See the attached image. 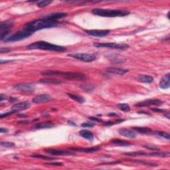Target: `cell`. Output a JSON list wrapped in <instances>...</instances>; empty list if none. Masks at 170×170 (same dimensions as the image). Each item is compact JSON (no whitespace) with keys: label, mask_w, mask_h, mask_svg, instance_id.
Here are the masks:
<instances>
[{"label":"cell","mask_w":170,"mask_h":170,"mask_svg":"<svg viewBox=\"0 0 170 170\" xmlns=\"http://www.w3.org/2000/svg\"><path fill=\"white\" fill-rule=\"evenodd\" d=\"M30 157L31 158H40V159H43V160H55V158H51V157L49 156H44V155L42 154H33L31 155Z\"/></svg>","instance_id":"83f0119b"},{"label":"cell","mask_w":170,"mask_h":170,"mask_svg":"<svg viewBox=\"0 0 170 170\" xmlns=\"http://www.w3.org/2000/svg\"><path fill=\"white\" fill-rule=\"evenodd\" d=\"M118 108L120 110L124 112H129L130 110V106H129L128 104H125V103H123V104H118Z\"/></svg>","instance_id":"f546056e"},{"label":"cell","mask_w":170,"mask_h":170,"mask_svg":"<svg viewBox=\"0 0 170 170\" xmlns=\"http://www.w3.org/2000/svg\"><path fill=\"white\" fill-rule=\"evenodd\" d=\"M33 33L31 31H27V30H25L23 29L21 31H19L16 32V33L10 36L9 37H8L5 39V42L6 43H12V42H16V41H21L25 39L28 38L29 37L33 35Z\"/></svg>","instance_id":"5b68a950"},{"label":"cell","mask_w":170,"mask_h":170,"mask_svg":"<svg viewBox=\"0 0 170 170\" xmlns=\"http://www.w3.org/2000/svg\"><path fill=\"white\" fill-rule=\"evenodd\" d=\"M164 116L165 117H167L168 119H170V115H169V112H165Z\"/></svg>","instance_id":"f6af8a7d"},{"label":"cell","mask_w":170,"mask_h":170,"mask_svg":"<svg viewBox=\"0 0 170 170\" xmlns=\"http://www.w3.org/2000/svg\"><path fill=\"white\" fill-rule=\"evenodd\" d=\"M144 148H146V149L148 150H152V151H160V149H159V148L155 147V146H143Z\"/></svg>","instance_id":"d590c367"},{"label":"cell","mask_w":170,"mask_h":170,"mask_svg":"<svg viewBox=\"0 0 170 170\" xmlns=\"http://www.w3.org/2000/svg\"><path fill=\"white\" fill-rule=\"evenodd\" d=\"M106 72L112 74H115L118 75H124L126 72H128V69L122 68H116V67H109L106 68Z\"/></svg>","instance_id":"2e32d148"},{"label":"cell","mask_w":170,"mask_h":170,"mask_svg":"<svg viewBox=\"0 0 170 170\" xmlns=\"http://www.w3.org/2000/svg\"><path fill=\"white\" fill-rule=\"evenodd\" d=\"M46 165H57V166H62L63 165V163H58V162H54V163H45Z\"/></svg>","instance_id":"60d3db41"},{"label":"cell","mask_w":170,"mask_h":170,"mask_svg":"<svg viewBox=\"0 0 170 170\" xmlns=\"http://www.w3.org/2000/svg\"><path fill=\"white\" fill-rule=\"evenodd\" d=\"M85 33L88 34L90 36L98 37H102L106 36L110 33V30H99V29H92V30H85Z\"/></svg>","instance_id":"30bf717a"},{"label":"cell","mask_w":170,"mask_h":170,"mask_svg":"<svg viewBox=\"0 0 170 170\" xmlns=\"http://www.w3.org/2000/svg\"><path fill=\"white\" fill-rule=\"evenodd\" d=\"M55 126L54 124L51 122H41V123L36 124L33 128L37 130H41V129H46V128H51Z\"/></svg>","instance_id":"44dd1931"},{"label":"cell","mask_w":170,"mask_h":170,"mask_svg":"<svg viewBox=\"0 0 170 170\" xmlns=\"http://www.w3.org/2000/svg\"><path fill=\"white\" fill-rule=\"evenodd\" d=\"M151 110L154 112H160V113H162V112H165V110L161 108H151Z\"/></svg>","instance_id":"74e56055"},{"label":"cell","mask_w":170,"mask_h":170,"mask_svg":"<svg viewBox=\"0 0 170 170\" xmlns=\"http://www.w3.org/2000/svg\"><path fill=\"white\" fill-rule=\"evenodd\" d=\"M101 148L98 146L96 147H91V148H70V150L71 151H76V152H85V153H94L96 152H98L100 150Z\"/></svg>","instance_id":"e0dca14e"},{"label":"cell","mask_w":170,"mask_h":170,"mask_svg":"<svg viewBox=\"0 0 170 170\" xmlns=\"http://www.w3.org/2000/svg\"><path fill=\"white\" fill-rule=\"evenodd\" d=\"M111 143L115 145L120 146H132V144L128 142L125 140H118V139H114L111 140Z\"/></svg>","instance_id":"d4e9b609"},{"label":"cell","mask_w":170,"mask_h":170,"mask_svg":"<svg viewBox=\"0 0 170 170\" xmlns=\"http://www.w3.org/2000/svg\"><path fill=\"white\" fill-rule=\"evenodd\" d=\"M14 26L13 21H3L0 24V31L1 32L8 31V29Z\"/></svg>","instance_id":"cb8c5ba5"},{"label":"cell","mask_w":170,"mask_h":170,"mask_svg":"<svg viewBox=\"0 0 170 170\" xmlns=\"http://www.w3.org/2000/svg\"><path fill=\"white\" fill-rule=\"evenodd\" d=\"M79 134H80L82 137H84V138L87 139L89 141H92L94 139L93 134L89 130H81L79 132Z\"/></svg>","instance_id":"603a6c76"},{"label":"cell","mask_w":170,"mask_h":170,"mask_svg":"<svg viewBox=\"0 0 170 170\" xmlns=\"http://www.w3.org/2000/svg\"><path fill=\"white\" fill-rule=\"evenodd\" d=\"M153 133H154V134L158 135V136L164 137V138L167 139V140L170 139V135L168 133H167V132H162V131H156V132H154Z\"/></svg>","instance_id":"f1b7e54d"},{"label":"cell","mask_w":170,"mask_h":170,"mask_svg":"<svg viewBox=\"0 0 170 170\" xmlns=\"http://www.w3.org/2000/svg\"><path fill=\"white\" fill-rule=\"evenodd\" d=\"M68 57L75 58L86 63H90L97 59V55L93 53H72L68 55Z\"/></svg>","instance_id":"52a82bcc"},{"label":"cell","mask_w":170,"mask_h":170,"mask_svg":"<svg viewBox=\"0 0 170 170\" xmlns=\"http://www.w3.org/2000/svg\"><path fill=\"white\" fill-rule=\"evenodd\" d=\"M9 33V31H6L1 32V36H0V40L3 41L4 39H5V37L7 36V35Z\"/></svg>","instance_id":"8d00e7d4"},{"label":"cell","mask_w":170,"mask_h":170,"mask_svg":"<svg viewBox=\"0 0 170 170\" xmlns=\"http://www.w3.org/2000/svg\"><path fill=\"white\" fill-rule=\"evenodd\" d=\"M18 110H13L12 111H10V112H7L6 113H3V114H1V116H0V118H5V117H7L9 115H12V114H14L16 113Z\"/></svg>","instance_id":"e575fe53"},{"label":"cell","mask_w":170,"mask_h":170,"mask_svg":"<svg viewBox=\"0 0 170 170\" xmlns=\"http://www.w3.org/2000/svg\"><path fill=\"white\" fill-rule=\"evenodd\" d=\"M159 86L161 89H167L170 87V73L168 72L161 78Z\"/></svg>","instance_id":"9a60e30c"},{"label":"cell","mask_w":170,"mask_h":170,"mask_svg":"<svg viewBox=\"0 0 170 170\" xmlns=\"http://www.w3.org/2000/svg\"><path fill=\"white\" fill-rule=\"evenodd\" d=\"M94 15L104 18H116V17H124L130 14V12L122 9H109L95 8L92 10Z\"/></svg>","instance_id":"277c9868"},{"label":"cell","mask_w":170,"mask_h":170,"mask_svg":"<svg viewBox=\"0 0 170 170\" xmlns=\"http://www.w3.org/2000/svg\"><path fill=\"white\" fill-rule=\"evenodd\" d=\"M7 132H8V130H7V129H5L3 128H0V132H1V133H6Z\"/></svg>","instance_id":"ee69618b"},{"label":"cell","mask_w":170,"mask_h":170,"mask_svg":"<svg viewBox=\"0 0 170 170\" xmlns=\"http://www.w3.org/2000/svg\"><path fill=\"white\" fill-rule=\"evenodd\" d=\"M163 104V102L158 99H148L135 104L136 107H147L149 106H160Z\"/></svg>","instance_id":"9c48e42d"},{"label":"cell","mask_w":170,"mask_h":170,"mask_svg":"<svg viewBox=\"0 0 170 170\" xmlns=\"http://www.w3.org/2000/svg\"><path fill=\"white\" fill-rule=\"evenodd\" d=\"M89 118L90 120H92V121H95V122H100L102 121V120L100 119V118H98V117L90 116Z\"/></svg>","instance_id":"ab89813d"},{"label":"cell","mask_w":170,"mask_h":170,"mask_svg":"<svg viewBox=\"0 0 170 170\" xmlns=\"http://www.w3.org/2000/svg\"><path fill=\"white\" fill-rule=\"evenodd\" d=\"M7 98V96L5 94H1V95H0V100L1 101H3V100H5V99Z\"/></svg>","instance_id":"7bdbcfd3"},{"label":"cell","mask_w":170,"mask_h":170,"mask_svg":"<svg viewBox=\"0 0 170 170\" xmlns=\"http://www.w3.org/2000/svg\"><path fill=\"white\" fill-rule=\"evenodd\" d=\"M94 126H95V124L91 122H86L81 124V126L84 127V128H92Z\"/></svg>","instance_id":"836d02e7"},{"label":"cell","mask_w":170,"mask_h":170,"mask_svg":"<svg viewBox=\"0 0 170 170\" xmlns=\"http://www.w3.org/2000/svg\"><path fill=\"white\" fill-rule=\"evenodd\" d=\"M137 81L142 83H152L154 81V78L150 75H140L137 77Z\"/></svg>","instance_id":"d6986e66"},{"label":"cell","mask_w":170,"mask_h":170,"mask_svg":"<svg viewBox=\"0 0 170 170\" xmlns=\"http://www.w3.org/2000/svg\"><path fill=\"white\" fill-rule=\"evenodd\" d=\"M67 16V14L64 12H57V13H53V14H50L49 15H47L43 18L49 19V20L51 21H58L59 19H63L66 18Z\"/></svg>","instance_id":"4fadbf2b"},{"label":"cell","mask_w":170,"mask_h":170,"mask_svg":"<svg viewBox=\"0 0 170 170\" xmlns=\"http://www.w3.org/2000/svg\"><path fill=\"white\" fill-rule=\"evenodd\" d=\"M40 83L43 84H53V85H60V84L63 83V81L59 79H42L39 80Z\"/></svg>","instance_id":"7402d4cb"},{"label":"cell","mask_w":170,"mask_h":170,"mask_svg":"<svg viewBox=\"0 0 170 170\" xmlns=\"http://www.w3.org/2000/svg\"><path fill=\"white\" fill-rule=\"evenodd\" d=\"M132 130L142 134H150L153 133L152 129L147 127H133Z\"/></svg>","instance_id":"ffe728a7"},{"label":"cell","mask_w":170,"mask_h":170,"mask_svg":"<svg viewBox=\"0 0 170 170\" xmlns=\"http://www.w3.org/2000/svg\"><path fill=\"white\" fill-rule=\"evenodd\" d=\"M31 106L29 102H19L18 104H16L12 106V109L15 110H26L29 108Z\"/></svg>","instance_id":"ac0fdd59"},{"label":"cell","mask_w":170,"mask_h":170,"mask_svg":"<svg viewBox=\"0 0 170 170\" xmlns=\"http://www.w3.org/2000/svg\"><path fill=\"white\" fill-rule=\"evenodd\" d=\"M52 96L47 94H39V95L35 96L32 102L35 103V104H41V103H45L49 102L52 100Z\"/></svg>","instance_id":"8fae6325"},{"label":"cell","mask_w":170,"mask_h":170,"mask_svg":"<svg viewBox=\"0 0 170 170\" xmlns=\"http://www.w3.org/2000/svg\"><path fill=\"white\" fill-rule=\"evenodd\" d=\"M44 151L47 153H49L53 156H67V155H74V152L71 150H61L57 149H45Z\"/></svg>","instance_id":"7c38bea8"},{"label":"cell","mask_w":170,"mask_h":170,"mask_svg":"<svg viewBox=\"0 0 170 170\" xmlns=\"http://www.w3.org/2000/svg\"><path fill=\"white\" fill-rule=\"evenodd\" d=\"M59 25V22L58 21H51L43 18L25 23L23 26V29L34 33L37 31L55 27H57Z\"/></svg>","instance_id":"6da1fadb"},{"label":"cell","mask_w":170,"mask_h":170,"mask_svg":"<svg viewBox=\"0 0 170 170\" xmlns=\"http://www.w3.org/2000/svg\"><path fill=\"white\" fill-rule=\"evenodd\" d=\"M118 133H119L120 135H122V136H124L126 137H128V138H135L136 137V134H135V131L133 130H130V129L128 128H122L118 130Z\"/></svg>","instance_id":"5bb4252c"},{"label":"cell","mask_w":170,"mask_h":170,"mask_svg":"<svg viewBox=\"0 0 170 170\" xmlns=\"http://www.w3.org/2000/svg\"><path fill=\"white\" fill-rule=\"evenodd\" d=\"M11 51V49L9 48H5V47H1L0 49V53H7Z\"/></svg>","instance_id":"f35d334b"},{"label":"cell","mask_w":170,"mask_h":170,"mask_svg":"<svg viewBox=\"0 0 170 170\" xmlns=\"http://www.w3.org/2000/svg\"><path fill=\"white\" fill-rule=\"evenodd\" d=\"M137 113H139V114H146L150 115V114L149 112H146V111H139V112H137Z\"/></svg>","instance_id":"bcb514c9"},{"label":"cell","mask_w":170,"mask_h":170,"mask_svg":"<svg viewBox=\"0 0 170 170\" xmlns=\"http://www.w3.org/2000/svg\"><path fill=\"white\" fill-rule=\"evenodd\" d=\"M14 88L18 91L23 92H32L35 89V86L32 83H21L15 85Z\"/></svg>","instance_id":"ba28073f"},{"label":"cell","mask_w":170,"mask_h":170,"mask_svg":"<svg viewBox=\"0 0 170 170\" xmlns=\"http://www.w3.org/2000/svg\"><path fill=\"white\" fill-rule=\"evenodd\" d=\"M108 116H118V115L116 113H109Z\"/></svg>","instance_id":"7dc6e473"},{"label":"cell","mask_w":170,"mask_h":170,"mask_svg":"<svg viewBox=\"0 0 170 170\" xmlns=\"http://www.w3.org/2000/svg\"><path fill=\"white\" fill-rule=\"evenodd\" d=\"M12 61H10V60H9V61H3V60H1V64H3V63H9V62H11Z\"/></svg>","instance_id":"c3c4849f"},{"label":"cell","mask_w":170,"mask_h":170,"mask_svg":"<svg viewBox=\"0 0 170 170\" xmlns=\"http://www.w3.org/2000/svg\"><path fill=\"white\" fill-rule=\"evenodd\" d=\"M93 45L96 48H110L126 50L130 46L125 43H94Z\"/></svg>","instance_id":"8992f818"},{"label":"cell","mask_w":170,"mask_h":170,"mask_svg":"<svg viewBox=\"0 0 170 170\" xmlns=\"http://www.w3.org/2000/svg\"><path fill=\"white\" fill-rule=\"evenodd\" d=\"M68 124H72V125H73V126H76V124H75L74 122H71V121H68Z\"/></svg>","instance_id":"681fc988"},{"label":"cell","mask_w":170,"mask_h":170,"mask_svg":"<svg viewBox=\"0 0 170 170\" xmlns=\"http://www.w3.org/2000/svg\"><path fill=\"white\" fill-rule=\"evenodd\" d=\"M16 100H18V98H14V97H11L9 99V102L11 103H13V102H15Z\"/></svg>","instance_id":"b9f144b4"},{"label":"cell","mask_w":170,"mask_h":170,"mask_svg":"<svg viewBox=\"0 0 170 170\" xmlns=\"http://www.w3.org/2000/svg\"><path fill=\"white\" fill-rule=\"evenodd\" d=\"M0 145L2 147H5V148H12L15 146V144L13 142H1Z\"/></svg>","instance_id":"d6a6232c"},{"label":"cell","mask_w":170,"mask_h":170,"mask_svg":"<svg viewBox=\"0 0 170 170\" xmlns=\"http://www.w3.org/2000/svg\"><path fill=\"white\" fill-rule=\"evenodd\" d=\"M52 3L51 1H47V0H45V1H37V5L39 7H45L47 5H49L50 4Z\"/></svg>","instance_id":"1f68e13d"},{"label":"cell","mask_w":170,"mask_h":170,"mask_svg":"<svg viewBox=\"0 0 170 170\" xmlns=\"http://www.w3.org/2000/svg\"><path fill=\"white\" fill-rule=\"evenodd\" d=\"M124 154L126 155V156H134V157H137V156H150V154H148V153H145V152H128V153H125Z\"/></svg>","instance_id":"4316f807"},{"label":"cell","mask_w":170,"mask_h":170,"mask_svg":"<svg viewBox=\"0 0 170 170\" xmlns=\"http://www.w3.org/2000/svg\"><path fill=\"white\" fill-rule=\"evenodd\" d=\"M124 120V119H119L118 120H116V121H109V122H104V126H113V125H115V124H120L121 123V122H123Z\"/></svg>","instance_id":"4dcf8cb0"},{"label":"cell","mask_w":170,"mask_h":170,"mask_svg":"<svg viewBox=\"0 0 170 170\" xmlns=\"http://www.w3.org/2000/svg\"><path fill=\"white\" fill-rule=\"evenodd\" d=\"M69 98H70L72 100L77 101V102L79 103H84L85 102V99L83 97H82L81 96L77 95V94H73L71 93H67L66 94Z\"/></svg>","instance_id":"484cf974"},{"label":"cell","mask_w":170,"mask_h":170,"mask_svg":"<svg viewBox=\"0 0 170 170\" xmlns=\"http://www.w3.org/2000/svg\"><path fill=\"white\" fill-rule=\"evenodd\" d=\"M44 76H61L68 80L72 81H85L87 77L83 73L72 72H63L59 70H45L41 72Z\"/></svg>","instance_id":"7a4b0ae2"},{"label":"cell","mask_w":170,"mask_h":170,"mask_svg":"<svg viewBox=\"0 0 170 170\" xmlns=\"http://www.w3.org/2000/svg\"><path fill=\"white\" fill-rule=\"evenodd\" d=\"M27 48L32 50H44L50 51H57V52H63L66 51V48L60 45H53L50 43L43 41H37L30 44L27 46Z\"/></svg>","instance_id":"3957f363"}]
</instances>
